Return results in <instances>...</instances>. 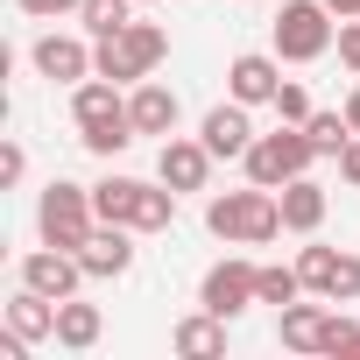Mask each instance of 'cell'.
<instances>
[{
  "label": "cell",
  "instance_id": "obj_30",
  "mask_svg": "<svg viewBox=\"0 0 360 360\" xmlns=\"http://www.w3.org/2000/svg\"><path fill=\"white\" fill-rule=\"evenodd\" d=\"M339 176H346V184H353V191H360V134H353V141H346V148H339Z\"/></svg>",
  "mask_w": 360,
  "mask_h": 360
},
{
  "label": "cell",
  "instance_id": "obj_11",
  "mask_svg": "<svg viewBox=\"0 0 360 360\" xmlns=\"http://www.w3.org/2000/svg\"><path fill=\"white\" fill-rule=\"evenodd\" d=\"M78 262H85V276H92V283H113V276H127V269H134V226H113V219H99V226L85 233Z\"/></svg>",
  "mask_w": 360,
  "mask_h": 360
},
{
  "label": "cell",
  "instance_id": "obj_18",
  "mask_svg": "<svg viewBox=\"0 0 360 360\" xmlns=\"http://www.w3.org/2000/svg\"><path fill=\"white\" fill-rule=\"evenodd\" d=\"M8 325H15L29 346L57 339V297H43V290H29V283H22V290L8 297Z\"/></svg>",
  "mask_w": 360,
  "mask_h": 360
},
{
  "label": "cell",
  "instance_id": "obj_32",
  "mask_svg": "<svg viewBox=\"0 0 360 360\" xmlns=\"http://www.w3.org/2000/svg\"><path fill=\"white\" fill-rule=\"evenodd\" d=\"M346 120H353V134H360V85L346 92Z\"/></svg>",
  "mask_w": 360,
  "mask_h": 360
},
{
  "label": "cell",
  "instance_id": "obj_1",
  "mask_svg": "<svg viewBox=\"0 0 360 360\" xmlns=\"http://www.w3.org/2000/svg\"><path fill=\"white\" fill-rule=\"evenodd\" d=\"M205 226L226 240V248H269L283 233V198L269 184H248V191H219L205 205Z\"/></svg>",
  "mask_w": 360,
  "mask_h": 360
},
{
  "label": "cell",
  "instance_id": "obj_20",
  "mask_svg": "<svg viewBox=\"0 0 360 360\" xmlns=\"http://www.w3.org/2000/svg\"><path fill=\"white\" fill-rule=\"evenodd\" d=\"M99 332H106L99 304H85V297H64V304H57V346H64V353H92Z\"/></svg>",
  "mask_w": 360,
  "mask_h": 360
},
{
  "label": "cell",
  "instance_id": "obj_2",
  "mask_svg": "<svg viewBox=\"0 0 360 360\" xmlns=\"http://www.w3.org/2000/svg\"><path fill=\"white\" fill-rule=\"evenodd\" d=\"M162 57H169V36H162L155 22H127L120 36L92 43V71H99V78H113V85H141Z\"/></svg>",
  "mask_w": 360,
  "mask_h": 360
},
{
  "label": "cell",
  "instance_id": "obj_26",
  "mask_svg": "<svg viewBox=\"0 0 360 360\" xmlns=\"http://www.w3.org/2000/svg\"><path fill=\"white\" fill-rule=\"evenodd\" d=\"M276 113H283V120H290V127H304V120H311V113H318V106H311V92H304V85H297V78H283V92H276Z\"/></svg>",
  "mask_w": 360,
  "mask_h": 360
},
{
  "label": "cell",
  "instance_id": "obj_22",
  "mask_svg": "<svg viewBox=\"0 0 360 360\" xmlns=\"http://www.w3.org/2000/svg\"><path fill=\"white\" fill-rule=\"evenodd\" d=\"M134 8H141V0H85L78 22H85V36H92V43H106V36H120V29L134 22Z\"/></svg>",
  "mask_w": 360,
  "mask_h": 360
},
{
  "label": "cell",
  "instance_id": "obj_7",
  "mask_svg": "<svg viewBox=\"0 0 360 360\" xmlns=\"http://www.w3.org/2000/svg\"><path fill=\"white\" fill-rule=\"evenodd\" d=\"M297 276L325 304H360V255H346V248H304L297 255Z\"/></svg>",
  "mask_w": 360,
  "mask_h": 360
},
{
  "label": "cell",
  "instance_id": "obj_14",
  "mask_svg": "<svg viewBox=\"0 0 360 360\" xmlns=\"http://www.w3.org/2000/svg\"><path fill=\"white\" fill-rule=\"evenodd\" d=\"M127 113H134V134H155V141H169L176 134V92L169 85H155V78H141L134 92H127Z\"/></svg>",
  "mask_w": 360,
  "mask_h": 360
},
{
  "label": "cell",
  "instance_id": "obj_15",
  "mask_svg": "<svg viewBox=\"0 0 360 360\" xmlns=\"http://www.w3.org/2000/svg\"><path fill=\"white\" fill-rule=\"evenodd\" d=\"M71 120L78 127H106V120H134V113H127V92L92 71L85 85H71Z\"/></svg>",
  "mask_w": 360,
  "mask_h": 360
},
{
  "label": "cell",
  "instance_id": "obj_16",
  "mask_svg": "<svg viewBox=\"0 0 360 360\" xmlns=\"http://www.w3.org/2000/svg\"><path fill=\"white\" fill-rule=\"evenodd\" d=\"M276 198H283V233H318V226H325V205H332V198H325V184H318L311 169L290 176Z\"/></svg>",
  "mask_w": 360,
  "mask_h": 360
},
{
  "label": "cell",
  "instance_id": "obj_5",
  "mask_svg": "<svg viewBox=\"0 0 360 360\" xmlns=\"http://www.w3.org/2000/svg\"><path fill=\"white\" fill-rule=\"evenodd\" d=\"M332 43H339V29H332L325 0H283V15H276V57L283 64H318Z\"/></svg>",
  "mask_w": 360,
  "mask_h": 360
},
{
  "label": "cell",
  "instance_id": "obj_24",
  "mask_svg": "<svg viewBox=\"0 0 360 360\" xmlns=\"http://www.w3.org/2000/svg\"><path fill=\"white\" fill-rule=\"evenodd\" d=\"M78 141H85L92 155H120V148L141 141V134H134V120H106V127H78Z\"/></svg>",
  "mask_w": 360,
  "mask_h": 360
},
{
  "label": "cell",
  "instance_id": "obj_25",
  "mask_svg": "<svg viewBox=\"0 0 360 360\" xmlns=\"http://www.w3.org/2000/svg\"><path fill=\"white\" fill-rule=\"evenodd\" d=\"M297 297H304V276H297V269H262V304L283 311V304H297Z\"/></svg>",
  "mask_w": 360,
  "mask_h": 360
},
{
  "label": "cell",
  "instance_id": "obj_27",
  "mask_svg": "<svg viewBox=\"0 0 360 360\" xmlns=\"http://www.w3.org/2000/svg\"><path fill=\"white\" fill-rule=\"evenodd\" d=\"M22 15H36V22H57V15H78L85 0H15Z\"/></svg>",
  "mask_w": 360,
  "mask_h": 360
},
{
  "label": "cell",
  "instance_id": "obj_19",
  "mask_svg": "<svg viewBox=\"0 0 360 360\" xmlns=\"http://www.w3.org/2000/svg\"><path fill=\"white\" fill-rule=\"evenodd\" d=\"M325 339H332V311L325 304H283V346L290 353H325Z\"/></svg>",
  "mask_w": 360,
  "mask_h": 360
},
{
  "label": "cell",
  "instance_id": "obj_12",
  "mask_svg": "<svg viewBox=\"0 0 360 360\" xmlns=\"http://www.w3.org/2000/svg\"><path fill=\"white\" fill-rule=\"evenodd\" d=\"M29 64H36L50 85H85V78H92V50H85L78 36H57V29H50V36H36Z\"/></svg>",
  "mask_w": 360,
  "mask_h": 360
},
{
  "label": "cell",
  "instance_id": "obj_23",
  "mask_svg": "<svg viewBox=\"0 0 360 360\" xmlns=\"http://www.w3.org/2000/svg\"><path fill=\"white\" fill-rule=\"evenodd\" d=\"M304 134H311V148H318V155H332V162H339V148L353 141V120H346V106H339V113H311V120H304Z\"/></svg>",
  "mask_w": 360,
  "mask_h": 360
},
{
  "label": "cell",
  "instance_id": "obj_3",
  "mask_svg": "<svg viewBox=\"0 0 360 360\" xmlns=\"http://www.w3.org/2000/svg\"><path fill=\"white\" fill-rule=\"evenodd\" d=\"M99 226V205H92V184H64V176H57V184L36 198V233L50 240V248H85V233Z\"/></svg>",
  "mask_w": 360,
  "mask_h": 360
},
{
  "label": "cell",
  "instance_id": "obj_10",
  "mask_svg": "<svg viewBox=\"0 0 360 360\" xmlns=\"http://www.w3.org/2000/svg\"><path fill=\"white\" fill-rule=\"evenodd\" d=\"M22 283L64 304V297H78V283H92V276H85V262H78L71 248H50V240H43L36 255H22Z\"/></svg>",
  "mask_w": 360,
  "mask_h": 360
},
{
  "label": "cell",
  "instance_id": "obj_9",
  "mask_svg": "<svg viewBox=\"0 0 360 360\" xmlns=\"http://www.w3.org/2000/svg\"><path fill=\"white\" fill-rule=\"evenodd\" d=\"M226 92H233L240 106H276V92H283V57H276V50H240V57L226 64Z\"/></svg>",
  "mask_w": 360,
  "mask_h": 360
},
{
  "label": "cell",
  "instance_id": "obj_31",
  "mask_svg": "<svg viewBox=\"0 0 360 360\" xmlns=\"http://www.w3.org/2000/svg\"><path fill=\"white\" fill-rule=\"evenodd\" d=\"M325 8H332L339 22H360V0H325Z\"/></svg>",
  "mask_w": 360,
  "mask_h": 360
},
{
  "label": "cell",
  "instance_id": "obj_13",
  "mask_svg": "<svg viewBox=\"0 0 360 360\" xmlns=\"http://www.w3.org/2000/svg\"><path fill=\"white\" fill-rule=\"evenodd\" d=\"M198 134H205V148H212V155H226V162H240V155L255 148V120H248V106H240V99L212 106V113L198 120Z\"/></svg>",
  "mask_w": 360,
  "mask_h": 360
},
{
  "label": "cell",
  "instance_id": "obj_28",
  "mask_svg": "<svg viewBox=\"0 0 360 360\" xmlns=\"http://www.w3.org/2000/svg\"><path fill=\"white\" fill-rule=\"evenodd\" d=\"M339 64L360 78V22H339Z\"/></svg>",
  "mask_w": 360,
  "mask_h": 360
},
{
  "label": "cell",
  "instance_id": "obj_17",
  "mask_svg": "<svg viewBox=\"0 0 360 360\" xmlns=\"http://www.w3.org/2000/svg\"><path fill=\"white\" fill-rule=\"evenodd\" d=\"M169 346L184 353V360H219V353H226V318L198 304L191 318H176V332H169Z\"/></svg>",
  "mask_w": 360,
  "mask_h": 360
},
{
  "label": "cell",
  "instance_id": "obj_8",
  "mask_svg": "<svg viewBox=\"0 0 360 360\" xmlns=\"http://www.w3.org/2000/svg\"><path fill=\"white\" fill-rule=\"evenodd\" d=\"M212 148H205V134H169L162 141V155H155V176L169 191H205V176H212Z\"/></svg>",
  "mask_w": 360,
  "mask_h": 360
},
{
  "label": "cell",
  "instance_id": "obj_21",
  "mask_svg": "<svg viewBox=\"0 0 360 360\" xmlns=\"http://www.w3.org/2000/svg\"><path fill=\"white\" fill-rule=\"evenodd\" d=\"M141 176H99L92 184V205H99V219H113V226H134L141 219Z\"/></svg>",
  "mask_w": 360,
  "mask_h": 360
},
{
  "label": "cell",
  "instance_id": "obj_4",
  "mask_svg": "<svg viewBox=\"0 0 360 360\" xmlns=\"http://www.w3.org/2000/svg\"><path fill=\"white\" fill-rule=\"evenodd\" d=\"M318 162V148H311V134L304 127H276V134H255V148L240 155V169H248V184H269V191H283L290 176H304Z\"/></svg>",
  "mask_w": 360,
  "mask_h": 360
},
{
  "label": "cell",
  "instance_id": "obj_29",
  "mask_svg": "<svg viewBox=\"0 0 360 360\" xmlns=\"http://www.w3.org/2000/svg\"><path fill=\"white\" fill-rule=\"evenodd\" d=\"M22 176H29V155H22V141H8L0 148V184H22Z\"/></svg>",
  "mask_w": 360,
  "mask_h": 360
},
{
  "label": "cell",
  "instance_id": "obj_6",
  "mask_svg": "<svg viewBox=\"0 0 360 360\" xmlns=\"http://www.w3.org/2000/svg\"><path fill=\"white\" fill-rule=\"evenodd\" d=\"M198 304H205V311H219V318L233 325L248 304H262V269H255V262H240V255H233V262H212V269H205V283H198Z\"/></svg>",
  "mask_w": 360,
  "mask_h": 360
}]
</instances>
